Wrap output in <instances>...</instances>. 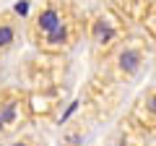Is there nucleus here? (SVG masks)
I'll use <instances>...</instances> for the list:
<instances>
[{
	"label": "nucleus",
	"instance_id": "1",
	"mask_svg": "<svg viewBox=\"0 0 156 146\" xmlns=\"http://www.w3.org/2000/svg\"><path fill=\"white\" fill-rule=\"evenodd\" d=\"M81 34H83V21L76 18L73 13H68V16L62 18V21L57 24V26L52 29L37 47L42 52H50V55H62V52L73 50V47L78 45Z\"/></svg>",
	"mask_w": 156,
	"mask_h": 146
},
{
	"label": "nucleus",
	"instance_id": "2",
	"mask_svg": "<svg viewBox=\"0 0 156 146\" xmlns=\"http://www.w3.org/2000/svg\"><path fill=\"white\" fill-rule=\"evenodd\" d=\"M146 63V47L140 42H122L112 50V73L117 81H130Z\"/></svg>",
	"mask_w": 156,
	"mask_h": 146
},
{
	"label": "nucleus",
	"instance_id": "3",
	"mask_svg": "<svg viewBox=\"0 0 156 146\" xmlns=\"http://www.w3.org/2000/svg\"><path fill=\"white\" fill-rule=\"evenodd\" d=\"M0 120H3L5 133L16 130L21 123L29 120V102L21 91H16V89L0 91Z\"/></svg>",
	"mask_w": 156,
	"mask_h": 146
},
{
	"label": "nucleus",
	"instance_id": "4",
	"mask_svg": "<svg viewBox=\"0 0 156 146\" xmlns=\"http://www.w3.org/2000/svg\"><path fill=\"white\" fill-rule=\"evenodd\" d=\"M130 125L143 136H156V86L146 89L130 110Z\"/></svg>",
	"mask_w": 156,
	"mask_h": 146
},
{
	"label": "nucleus",
	"instance_id": "5",
	"mask_svg": "<svg viewBox=\"0 0 156 146\" xmlns=\"http://www.w3.org/2000/svg\"><path fill=\"white\" fill-rule=\"evenodd\" d=\"M68 13H70V11H68L65 5H60V3H47V5H42L37 11V16L29 21V39H31L34 45H39V42L44 39V37L68 16Z\"/></svg>",
	"mask_w": 156,
	"mask_h": 146
},
{
	"label": "nucleus",
	"instance_id": "6",
	"mask_svg": "<svg viewBox=\"0 0 156 146\" xmlns=\"http://www.w3.org/2000/svg\"><path fill=\"white\" fill-rule=\"evenodd\" d=\"M89 39H91V47H94V55H109L112 50L117 47V31L112 26V21H107L104 16L94 18L89 26Z\"/></svg>",
	"mask_w": 156,
	"mask_h": 146
},
{
	"label": "nucleus",
	"instance_id": "7",
	"mask_svg": "<svg viewBox=\"0 0 156 146\" xmlns=\"http://www.w3.org/2000/svg\"><path fill=\"white\" fill-rule=\"evenodd\" d=\"M16 39H18V26L13 21V16H8V13L0 16V57L16 45Z\"/></svg>",
	"mask_w": 156,
	"mask_h": 146
},
{
	"label": "nucleus",
	"instance_id": "8",
	"mask_svg": "<svg viewBox=\"0 0 156 146\" xmlns=\"http://www.w3.org/2000/svg\"><path fill=\"white\" fill-rule=\"evenodd\" d=\"M143 24H146V29H148V34L156 39V5H154V8H151V11L143 16Z\"/></svg>",
	"mask_w": 156,
	"mask_h": 146
},
{
	"label": "nucleus",
	"instance_id": "9",
	"mask_svg": "<svg viewBox=\"0 0 156 146\" xmlns=\"http://www.w3.org/2000/svg\"><path fill=\"white\" fill-rule=\"evenodd\" d=\"M8 146H39V144H37V138H31V136H21V138H16Z\"/></svg>",
	"mask_w": 156,
	"mask_h": 146
}]
</instances>
